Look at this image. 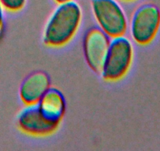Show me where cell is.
<instances>
[{"mask_svg": "<svg viewBox=\"0 0 160 151\" xmlns=\"http://www.w3.org/2000/svg\"><path fill=\"white\" fill-rule=\"evenodd\" d=\"M133 55V46L130 39L125 35L112 38L100 73L103 79L109 82L122 80L130 69Z\"/></svg>", "mask_w": 160, "mask_h": 151, "instance_id": "7a4b0ae2", "label": "cell"}, {"mask_svg": "<svg viewBox=\"0 0 160 151\" xmlns=\"http://www.w3.org/2000/svg\"><path fill=\"white\" fill-rule=\"evenodd\" d=\"M55 3H57L58 4L60 3H64L66 2H69V1H72V0H53Z\"/></svg>", "mask_w": 160, "mask_h": 151, "instance_id": "8fae6325", "label": "cell"}, {"mask_svg": "<svg viewBox=\"0 0 160 151\" xmlns=\"http://www.w3.org/2000/svg\"><path fill=\"white\" fill-rule=\"evenodd\" d=\"M91 9L98 28L111 38L125 35L128 18L118 0H91Z\"/></svg>", "mask_w": 160, "mask_h": 151, "instance_id": "3957f363", "label": "cell"}, {"mask_svg": "<svg viewBox=\"0 0 160 151\" xmlns=\"http://www.w3.org/2000/svg\"><path fill=\"white\" fill-rule=\"evenodd\" d=\"M132 39L146 46L155 39L160 29V10L153 3H144L133 12L128 26Z\"/></svg>", "mask_w": 160, "mask_h": 151, "instance_id": "277c9868", "label": "cell"}, {"mask_svg": "<svg viewBox=\"0 0 160 151\" xmlns=\"http://www.w3.org/2000/svg\"><path fill=\"white\" fill-rule=\"evenodd\" d=\"M37 105L42 114L53 122L60 124L65 114V98L62 92L55 87H50Z\"/></svg>", "mask_w": 160, "mask_h": 151, "instance_id": "ba28073f", "label": "cell"}, {"mask_svg": "<svg viewBox=\"0 0 160 151\" xmlns=\"http://www.w3.org/2000/svg\"><path fill=\"white\" fill-rule=\"evenodd\" d=\"M27 0H0V3L6 11L16 13L22 10L26 5Z\"/></svg>", "mask_w": 160, "mask_h": 151, "instance_id": "9c48e42d", "label": "cell"}, {"mask_svg": "<svg viewBox=\"0 0 160 151\" xmlns=\"http://www.w3.org/2000/svg\"><path fill=\"white\" fill-rule=\"evenodd\" d=\"M82 8L77 2L58 4L46 23L42 40L50 47H61L68 44L78 32L82 21Z\"/></svg>", "mask_w": 160, "mask_h": 151, "instance_id": "6da1fadb", "label": "cell"}, {"mask_svg": "<svg viewBox=\"0 0 160 151\" xmlns=\"http://www.w3.org/2000/svg\"><path fill=\"white\" fill-rule=\"evenodd\" d=\"M123 2H133V1H136V0H121Z\"/></svg>", "mask_w": 160, "mask_h": 151, "instance_id": "7c38bea8", "label": "cell"}, {"mask_svg": "<svg viewBox=\"0 0 160 151\" xmlns=\"http://www.w3.org/2000/svg\"><path fill=\"white\" fill-rule=\"evenodd\" d=\"M111 39L98 27L90 28L84 35L82 42L84 57L89 67L95 72L101 73Z\"/></svg>", "mask_w": 160, "mask_h": 151, "instance_id": "8992f818", "label": "cell"}, {"mask_svg": "<svg viewBox=\"0 0 160 151\" xmlns=\"http://www.w3.org/2000/svg\"><path fill=\"white\" fill-rule=\"evenodd\" d=\"M4 11L5 10L2 7V4L0 3V35L3 31L4 25H5V18H4Z\"/></svg>", "mask_w": 160, "mask_h": 151, "instance_id": "30bf717a", "label": "cell"}, {"mask_svg": "<svg viewBox=\"0 0 160 151\" xmlns=\"http://www.w3.org/2000/svg\"><path fill=\"white\" fill-rule=\"evenodd\" d=\"M50 87V80L46 72H34L21 83L19 89L20 98L25 106L36 105Z\"/></svg>", "mask_w": 160, "mask_h": 151, "instance_id": "52a82bcc", "label": "cell"}, {"mask_svg": "<svg viewBox=\"0 0 160 151\" xmlns=\"http://www.w3.org/2000/svg\"><path fill=\"white\" fill-rule=\"evenodd\" d=\"M17 124L23 133L36 137L52 135L60 125L47 119L37 104L26 106L21 109L17 117Z\"/></svg>", "mask_w": 160, "mask_h": 151, "instance_id": "5b68a950", "label": "cell"}]
</instances>
